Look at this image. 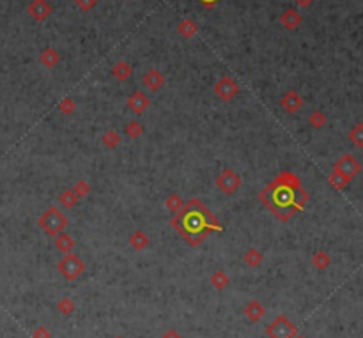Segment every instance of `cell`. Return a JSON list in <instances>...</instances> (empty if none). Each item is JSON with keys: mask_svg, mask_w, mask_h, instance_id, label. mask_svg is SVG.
<instances>
[{"mask_svg": "<svg viewBox=\"0 0 363 338\" xmlns=\"http://www.w3.org/2000/svg\"><path fill=\"white\" fill-rule=\"evenodd\" d=\"M259 199L275 214V218L280 221H289L306 206L309 193L301 186V181L296 174L285 170L259 193Z\"/></svg>", "mask_w": 363, "mask_h": 338, "instance_id": "1", "label": "cell"}, {"mask_svg": "<svg viewBox=\"0 0 363 338\" xmlns=\"http://www.w3.org/2000/svg\"><path fill=\"white\" fill-rule=\"evenodd\" d=\"M172 229L190 246H199L211 232H221L224 227L199 199H190L170 220Z\"/></svg>", "mask_w": 363, "mask_h": 338, "instance_id": "2", "label": "cell"}, {"mask_svg": "<svg viewBox=\"0 0 363 338\" xmlns=\"http://www.w3.org/2000/svg\"><path fill=\"white\" fill-rule=\"evenodd\" d=\"M68 225H69L68 216H66V214L62 213V209H59L57 206H50L38 218V227L46 236H51V237L64 232Z\"/></svg>", "mask_w": 363, "mask_h": 338, "instance_id": "3", "label": "cell"}, {"mask_svg": "<svg viewBox=\"0 0 363 338\" xmlns=\"http://www.w3.org/2000/svg\"><path fill=\"white\" fill-rule=\"evenodd\" d=\"M57 271L68 281H75L85 271V262L76 254H73V251L71 254H64V257L57 264Z\"/></svg>", "mask_w": 363, "mask_h": 338, "instance_id": "4", "label": "cell"}, {"mask_svg": "<svg viewBox=\"0 0 363 338\" xmlns=\"http://www.w3.org/2000/svg\"><path fill=\"white\" fill-rule=\"evenodd\" d=\"M266 335L269 338H294L298 335V328L285 315H278L269 322V326L266 328Z\"/></svg>", "mask_w": 363, "mask_h": 338, "instance_id": "5", "label": "cell"}, {"mask_svg": "<svg viewBox=\"0 0 363 338\" xmlns=\"http://www.w3.org/2000/svg\"><path fill=\"white\" fill-rule=\"evenodd\" d=\"M214 184H216V188L220 189L224 195L231 196V195H234V193L238 191L239 186H241V177H239L232 168H224L216 176Z\"/></svg>", "mask_w": 363, "mask_h": 338, "instance_id": "6", "label": "cell"}, {"mask_svg": "<svg viewBox=\"0 0 363 338\" xmlns=\"http://www.w3.org/2000/svg\"><path fill=\"white\" fill-rule=\"evenodd\" d=\"M213 91H214V94H216L218 99H221V101L227 103V101H232V99L239 94V85H238V81H236L234 78L221 76L220 80L214 83Z\"/></svg>", "mask_w": 363, "mask_h": 338, "instance_id": "7", "label": "cell"}, {"mask_svg": "<svg viewBox=\"0 0 363 338\" xmlns=\"http://www.w3.org/2000/svg\"><path fill=\"white\" fill-rule=\"evenodd\" d=\"M333 170H337V172L342 174L344 177H347L349 181H353L354 177H356L358 174L361 172V163L358 161L354 156L344 154V156H340V158L335 161V165H333Z\"/></svg>", "mask_w": 363, "mask_h": 338, "instance_id": "8", "label": "cell"}, {"mask_svg": "<svg viewBox=\"0 0 363 338\" xmlns=\"http://www.w3.org/2000/svg\"><path fill=\"white\" fill-rule=\"evenodd\" d=\"M51 13H53V7L50 6L48 0H31L27 6V14L38 23L46 21Z\"/></svg>", "mask_w": 363, "mask_h": 338, "instance_id": "9", "label": "cell"}, {"mask_svg": "<svg viewBox=\"0 0 363 338\" xmlns=\"http://www.w3.org/2000/svg\"><path fill=\"white\" fill-rule=\"evenodd\" d=\"M126 106H128L133 114L142 115L151 106V99H149V96H147L146 92L133 91L131 94L128 96V99H126Z\"/></svg>", "mask_w": 363, "mask_h": 338, "instance_id": "10", "label": "cell"}, {"mask_svg": "<svg viewBox=\"0 0 363 338\" xmlns=\"http://www.w3.org/2000/svg\"><path fill=\"white\" fill-rule=\"evenodd\" d=\"M280 106H282L287 114H298L299 110L303 108L301 94L296 91H287L282 98H280Z\"/></svg>", "mask_w": 363, "mask_h": 338, "instance_id": "11", "label": "cell"}, {"mask_svg": "<svg viewBox=\"0 0 363 338\" xmlns=\"http://www.w3.org/2000/svg\"><path fill=\"white\" fill-rule=\"evenodd\" d=\"M142 85L149 92H158L163 85H165V75L156 68L149 69V71H146V75L142 76Z\"/></svg>", "mask_w": 363, "mask_h": 338, "instance_id": "12", "label": "cell"}, {"mask_svg": "<svg viewBox=\"0 0 363 338\" xmlns=\"http://www.w3.org/2000/svg\"><path fill=\"white\" fill-rule=\"evenodd\" d=\"M280 23H282L285 31H296V29H299V25L303 23V16L298 9L287 7V9L280 14Z\"/></svg>", "mask_w": 363, "mask_h": 338, "instance_id": "13", "label": "cell"}, {"mask_svg": "<svg viewBox=\"0 0 363 338\" xmlns=\"http://www.w3.org/2000/svg\"><path fill=\"white\" fill-rule=\"evenodd\" d=\"M244 315H246V319L248 321H252V322H259L262 317H264V314H266V308H264V304L261 303V301H257V299H252V301H248L246 303V306H244Z\"/></svg>", "mask_w": 363, "mask_h": 338, "instance_id": "14", "label": "cell"}, {"mask_svg": "<svg viewBox=\"0 0 363 338\" xmlns=\"http://www.w3.org/2000/svg\"><path fill=\"white\" fill-rule=\"evenodd\" d=\"M39 62L46 69H53L55 66H59V62H61V53H59V50H55L53 46H46L39 53Z\"/></svg>", "mask_w": 363, "mask_h": 338, "instance_id": "15", "label": "cell"}, {"mask_svg": "<svg viewBox=\"0 0 363 338\" xmlns=\"http://www.w3.org/2000/svg\"><path fill=\"white\" fill-rule=\"evenodd\" d=\"M53 243H55V248H57L61 254H71V251L75 250V246H76L75 237H73L71 234L66 232V230L59 234V236H55Z\"/></svg>", "mask_w": 363, "mask_h": 338, "instance_id": "16", "label": "cell"}, {"mask_svg": "<svg viewBox=\"0 0 363 338\" xmlns=\"http://www.w3.org/2000/svg\"><path fill=\"white\" fill-rule=\"evenodd\" d=\"M110 75L116 78L117 81H126V80H129V78H131L133 68H131V64H129V62L119 61V62H116V64H114L112 69H110Z\"/></svg>", "mask_w": 363, "mask_h": 338, "instance_id": "17", "label": "cell"}, {"mask_svg": "<svg viewBox=\"0 0 363 338\" xmlns=\"http://www.w3.org/2000/svg\"><path fill=\"white\" fill-rule=\"evenodd\" d=\"M128 243H129V246L133 248V250H136V251H142V250H146L147 246L151 244V239H149V236H147L144 230H135V232L131 234V236L128 237Z\"/></svg>", "mask_w": 363, "mask_h": 338, "instance_id": "18", "label": "cell"}, {"mask_svg": "<svg viewBox=\"0 0 363 338\" xmlns=\"http://www.w3.org/2000/svg\"><path fill=\"white\" fill-rule=\"evenodd\" d=\"M199 27L191 18H183V20L177 23V34L183 39H191L195 34H197Z\"/></svg>", "mask_w": 363, "mask_h": 338, "instance_id": "19", "label": "cell"}, {"mask_svg": "<svg viewBox=\"0 0 363 338\" xmlns=\"http://www.w3.org/2000/svg\"><path fill=\"white\" fill-rule=\"evenodd\" d=\"M57 200H59V204L64 207V209H73V207L78 204L80 199L75 195V191H73L71 188H66V189H62V191L59 193Z\"/></svg>", "mask_w": 363, "mask_h": 338, "instance_id": "20", "label": "cell"}, {"mask_svg": "<svg viewBox=\"0 0 363 338\" xmlns=\"http://www.w3.org/2000/svg\"><path fill=\"white\" fill-rule=\"evenodd\" d=\"M121 142H122V138L116 129H106V131L103 133V136H101L103 147H105V149H110V151L117 149V147L121 146Z\"/></svg>", "mask_w": 363, "mask_h": 338, "instance_id": "21", "label": "cell"}, {"mask_svg": "<svg viewBox=\"0 0 363 338\" xmlns=\"http://www.w3.org/2000/svg\"><path fill=\"white\" fill-rule=\"evenodd\" d=\"M209 281H211V285L216 289V291H224V289H227L229 284H231V278H229V274L225 273V271L218 269V271H214V273L211 274Z\"/></svg>", "mask_w": 363, "mask_h": 338, "instance_id": "22", "label": "cell"}, {"mask_svg": "<svg viewBox=\"0 0 363 338\" xmlns=\"http://www.w3.org/2000/svg\"><path fill=\"white\" fill-rule=\"evenodd\" d=\"M243 261L248 267L255 269V267H259L262 264V261H264V255H262V251H259L257 248H250V250H246V254H244Z\"/></svg>", "mask_w": 363, "mask_h": 338, "instance_id": "23", "label": "cell"}, {"mask_svg": "<svg viewBox=\"0 0 363 338\" xmlns=\"http://www.w3.org/2000/svg\"><path fill=\"white\" fill-rule=\"evenodd\" d=\"M347 138L356 149H363V122H358L347 133Z\"/></svg>", "mask_w": 363, "mask_h": 338, "instance_id": "24", "label": "cell"}, {"mask_svg": "<svg viewBox=\"0 0 363 338\" xmlns=\"http://www.w3.org/2000/svg\"><path fill=\"white\" fill-rule=\"evenodd\" d=\"M328 183H329V186L333 189H337V191H344L351 181L347 179V177H344L342 174H339L337 170H331V174L328 176Z\"/></svg>", "mask_w": 363, "mask_h": 338, "instance_id": "25", "label": "cell"}, {"mask_svg": "<svg viewBox=\"0 0 363 338\" xmlns=\"http://www.w3.org/2000/svg\"><path fill=\"white\" fill-rule=\"evenodd\" d=\"M329 264H331V259H329L328 251L319 250V251H316V254L312 255V266L316 267V269L324 271V269H328L329 267Z\"/></svg>", "mask_w": 363, "mask_h": 338, "instance_id": "26", "label": "cell"}, {"mask_svg": "<svg viewBox=\"0 0 363 338\" xmlns=\"http://www.w3.org/2000/svg\"><path fill=\"white\" fill-rule=\"evenodd\" d=\"M165 207L170 211V213L176 214L184 207V200L181 199V195H177V193H170V195L165 199Z\"/></svg>", "mask_w": 363, "mask_h": 338, "instance_id": "27", "label": "cell"}, {"mask_svg": "<svg viewBox=\"0 0 363 338\" xmlns=\"http://www.w3.org/2000/svg\"><path fill=\"white\" fill-rule=\"evenodd\" d=\"M124 133L129 136L131 140H136L144 135V124L138 121H129L128 124L124 126Z\"/></svg>", "mask_w": 363, "mask_h": 338, "instance_id": "28", "label": "cell"}, {"mask_svg": "<svg viewBox=\"0 0 363 338\" xmlns=\"http://www.w3.org/2000/svg\"><path fill=\"white\" fill-rule=\"evenodd\" d=\"M309 124L312 126L314 129H323L324 126L328 124V117H326V114L321 112V110H314V112L309 115Z\"/></svg>", "mask_w": 363, "mask_h": 338, "instance_id": "29", "label": "cell"}, {"mask_svg": "<svg viewBox=\"0 0 363 338\" xmlns=\"http://www.w3.org/2000/svg\"><path fill=\"white\" fill-rule=\"evenodd\" d=\"M57 108L62 115H73L76 112V103H75V99H71V98H64V99H61Z\"/></svg>", "mask_w": 363, "mask_h": 338, "instance_id": "30", "label": "cell"}, {"mask_svg": "<svg viewBox=\"0 0 363 338\" xmlns=\"http://www.w3.org/2000/svg\"><path fill=\"white\" fill-rule=\"evenodd\" d=\"M75 301H73L71 298H62L61 301L57 303V310L61 312L62 315H69V314H73L75 312Z\"/></svg>", "mask_w": 363, "mask_h": 338, "instance_id": "31", "label": "cell"}, {"mask_svg": "<svg viewBox=\"0 0 363 338\" xmlns=\"http://www.w3.org/2000/svg\"><path fill=\"white\" fill-rule=\"evenodd\" d=\"M71 189L75 191V195L78 196V199H85V196H87L89 193H91V184H89L87 181L81 179V181H78V183H76Z\"/></svg>", "mask_w": 363, "mask_h": 338, "instance_id": "32", "label": "cell"}, {"mask_svg": "<svg viewBox=\"0 0 363 338\" xmlns=\"http://www.w3.org/2000/svg\"><path fill=\"white\" fill-rule=\"evenodd\" d=\"M75 4L81 13H91V11L98 6V0H75Z\"/></svg>", "mask_w": 363, "mask_h": 338, "instance_id": "33", "label": "cell"}, {"mask_svg": "<svg viewBox=\"0 0 363 338\" xmlns=\"http://www.w3.org/2000/svg\"><path fill=\"white\" fill-rule=\"evenodd\" d=\"M32 338H51V333L48 328L39 326V328H36L34 331H32Z\"/></svg>", "mask_w": 363, "mask_h": 338, "instance_id": "34", "label": "cell"}, {"mask_svg": "<svg viewBox=\"0 0 363 338\" xmlns=\"http://www.w3.org/2000/svg\"><path fill=\"white\" fill-rule=\"evenodd\" d=\"M294 2H296V6L301 7V9H309V7L314 4V0H294Z\"/></svg>", "mask_w": 363, "mask_h": 338, "instance_id": "35", "label": "cell"}, {"mask_svg": "<svg viewBox=\"0 0 363 338\" xmlns=\"http://www.w3.org/2000/svg\"><path fill=\"white\" fill-rule=\"evenodd\" d=\"M161 338H181V335L176 331V329H166Z\"/></svg>", "mask_w": 363, "mask_h": 338, "instance_id": "36", "label": "cell"}, {"mask_svg": "<svg viewBox=\"0 0 363 338\" xmlns=\"http://www.w3.org/2000/svg\"><path fill=\"white\" fill-rule=\"evenodd\" d=\"M199 2H201L204 7H207V9H213V7L218 4V0H199Z\"/></svg>", "mask_w": 363, "mask_h": 338, "instance_id": "37", "label": "cell"}, {"mask_svg": "<svg viewBox=\"0 0 363 338\" xmlns=\"http://www.w3.org/2000/svg\"><path fill=\"white\" fill-rule=\"evenodd\" d=\"M294 338H305V336H299V335H296Z\"/></svg>", "mask_w": 363, "mask_h": 338, "instance_id": "38", "label": "cell"}]
</instances>
